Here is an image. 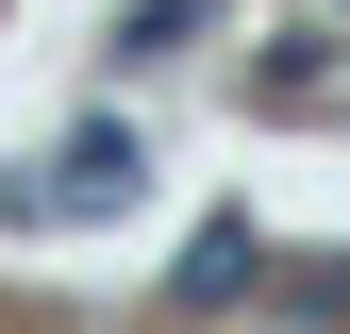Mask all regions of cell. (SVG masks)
Returning <instances> with one entry per match:
<instances>
[{
	"instance_id": "6da1fadb",
	"label": "cell",
	"mask_w": 350,
	"mask_h": 334,
	"mask_svg": "<svg viewBox=\"0 0 350 334\" xmlns=\"http://www.w3.org/2000/svg\"><path fill=\"white\" fill-rule=\"evenodd\" d=\"M134 184H150V151H134V134L100 117V134H67L51 167H17V184H0V218H17V234H100V218H117Z\"/></svg>"
},
{
	"instance_id": "7a4b0ae2",
	"label": "cell",
	"mask_w": 350,
	"mask_h": 334,
	"mask_svg": "<svg viewBox=\"0 0 350 334\" xmlns=\"http://www.w3.org/2000/svg\"><path fill=\"white\" fill-rule=\"evenodd\" d=\"M250 284H267V234H250V218H200V234H184V268H167V301L217 318V301H250Z\"/></svg>"
},
{
	"instance_id": "3957f363",
	"label": "cell",
	"mask_w": 350,
	"mask_h": 334,
	"mask_svg": "<svg viewBox=\"0 0 350 334\" xmlns=\"http://www.w3.org/2000/svg\"><path fill=\"white\" fill-rule=\"evenodd\" d=\"M250 101H267V117H317L334 101V34H284V51L250 67Z\"/></svg>"
}]
</instances>
